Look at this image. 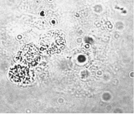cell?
Returning a JSON list of instances; mask_svg holds the SVG:
<instances>
[{"label": "cell", "instance_id": "cell-1", "mask_svg": "<svg viewBox=\"0 0 134 114\" xmlns=\"http://www.w3.org/2000/svg\"><path fill=\"white\" fill-rule=\"evenodd\" d=\"M41 56L38 49L32 45H27L19 52L17 60L21 64L28 67H35L40 61Z\"/></svg>", "mask_w": 134, "mask_h": 114}, {"label": "cell", "instance_id": "cell-3", "mask_svg": "<svg viewBox=\"0 0 134 114\" xmlns=\"http://www.w3.org/2000/svg\"><path fill=\"white\" fill-rule=\"evenodd\" d=\"M53 36L49 34L46 35L43 37L40 42V46L43 50L46 52H54L60 49L59 47L61 45L60 42H58L57 39H53Z\"/></svg>", "mask_w": 134, "mask_h": 114}, {"label": "cell", "instance_id": "cell-2", "mask_svg": "<svg viewBox=\"0 0 134 114\" xmlns=\"http://www.w3.org/2000/svg\"><path fill=\"white\" fill-rule=\"evenodd\" d=\"M9 77L12 81L18 83H25L31 79L32 75L30 69L26 66L16 65L10 69Z\"/></svg>", "mask_w": 134, "mask_h": 114}]
</instances>
